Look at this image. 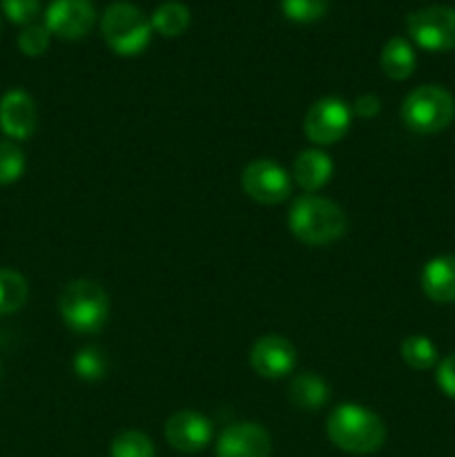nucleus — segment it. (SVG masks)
Returning <instances> with one entry per match:
<instances>
[{
	"label": "nucleus",
	"mask_w": 455,
	"mask_h": 457,
	"mask_svg": "<svg viewBox=\"0 0 455 457\" xmlns=\"http://www.w3.org/2000/svg\"><path fill=\"white\" fill-rule=\"evenodd\" d=\"M96 9L92 0H52L45 12V27L49 34L62 40H79L92 31Z\"/></svg>",
	"instance_id": "10"
},
{
	"label": "nucleus",
	"mask_w": 455,
	"mask_h": 457,
	"mask_svg": "<svg viewBox=\"0 0 455 457\" xmlns=\"http://www.w3.org/2000/svg\"><path fill=\"white\" fill-rule=\"evenodd\" d=\"M250 366L263 379L288 378L297 369V348L281 335H263L250 348Z\"/></svg>",
	"instance_id": "9"
},
{
	"label": "nucleus",
	"mask_w": 455,
	"mask_h": 457,
	"mask_svg": "<svg viewBox=\"0 0 455 457\" xmlns=\"http://www.w3.org/2000/svg\"><path fill=\"white\" fill-rule=\"evenodd\" d=\"M74 373L85 382H98L107 373V360L101 348L85 346L74 357Z\"/></svg>",
	"instance_id": "23"
},
{
	"label": "nucleus",
	"mask_w": 455,
	"mask_h": 457,
	"mask_svg": "<svg viewBox=\"0 0 455 457\" xmlns=\"http://www.w3.org/2000/svg\"><path fill=\"white\" fill-rule=\"evenodd\" d=\"M419 284L433 303H455V254H440L426 262Z\"/></svg>",
	"instance_id": "14"
},
{
	"label": "nucleus",
	"mask_w": 455,
	"mask_h": 457,
	"mask_svg": "<svg viewBox=\"0 0 455 457\" xmlns=\"http://www.w3.org/2000/svg\"><path fill=\"white\" fill-rule=\"evenodd\" d=\"M270 436L257 422L230 424L217 442V457H270Z\"/></svg>",
	"instance_id": "12"
},
{
	"label": "nucleus",
	"mask_w": 455,
	"mask_h": 457,
	"mask_svg": "<svg viewBox=\"0 0 455 457\" xmlns=\"http://www.w3.org/2000/svg\"><path fill=\"white\" fill-rule=\"evenodd\" d=\"M382 110V101H379L377 94H360L352 103V112L361 119H375Z\"/></svg>",
	"instance_id": "28"
},
{
	"label": "nucleus",
	"mask_w": 455,
	"mask_h": 457,
	"mask_svg": "<svg viewBox=\"0 0 455 457\" xmlns=\"http://www.w3.org/2000/svg\"><path fill=\"white\" fill-rule=\"evenodd\" d=\"M326 433L337 449L352 455L375 453L386 442V427L382 418L361 404H339L330 411Z\"/></svg>",
	"instance_id": "1"
},
{
	"label": "nucleus",
	"mask_w": 455,
	"mask_h": 457,
	"mask_svg": "<svg viewBox=\"0 0 455 457\" xmlns=\"http://www.w3.org/2000/svg\"><path fill=\"white\" fill-rule=\"evenodd\" d=\"M38 114H36V103L25 89H9L0 98V129L7 134L12 141H25L34 134Z\"/></svg>",
	"instance_id": "13"
},
{
	"label": "nucleus",
	"mask_w": 455,
	"mask_h": 457,
	"mask_svg": "<svg viewBox=\"0 0 455 457\" xmlns=\"http://www.w3.org/2000/svg\"><path fill=\"white\" fill-rule=\"evenodd\" d=\"M241 187L261 205H279L293 195V177L272 159H254L241 172Z\"/></svg>",
	"instance_id": "8"
},
{
	"label": "nucleus",
	"mask_w": 455,
	"mask_h": 457,
	"mask_svg": "<svg viewBox=\"0 0 455 457\" xmlns=\"http://www.w3.org/2000/svg\"><path fill=\"white\" fill-rule=\"evenodd\" d=\"M401 120L415 134H437L455 119V98L442 85H419L401 103Z\"/></svg>",
	"instance_id": "5"
},
{
	"label": "nucleus",
	"mask_w": 455,
	"mask_h": 457,
	"mask_svg": "<svg viewBox=\"0 0 455 457\" xmlns=\"http://www.w3.org/2000/svg\"><path fill=\"white\" fill-rule=\"evenodd\" d=\"M49 29L45 25H27L25 29L21 31V36H18V47H21V52L25 54V56H43L45 52H47L49 47Z\"/></svg>",
	"instance_id": "25"
},
{
	"label": "nucleus",
	"mask_w": 455,
	"mask_h": 457,
	"mask_svg": "<svg viewBox=\"0 0 455 457\" xmlns=\"http://www.w3.org/2000/svg\"><path fill=\"white\" fill-rule=\"evenodd\" d=\"M379 62H382V70L388 79L406 80L413 76L415 67H418V56H415V49L409 40L401 38V36H393L382 47Z\"/></svg>",
	"instance_id": "17"
},
{
	"label": "nucleus",
	"mask_w": 455,
	"mask_h": 457,
	"mask_svg": "<svg viewBox=\"0 0 455 457\" xmlns=\"http://www.w3.org/2000/svg\"><path fill=\"white\" fill-rule=\"evenodd\" d=\"M152 22L136 4L112 3L101 21V34L107 47L119 56H138L152 40Z\"/></svg>",
	"instance_id": "4"
},
{
	"label": "nucleus",
	"mask_w": 455,
	"mask_h": 457,
	"mask_svg": "<svg viewBox=\"0 0 455 457\" xmlns=\"http://www.w3.org/2000/svg\"><path fill=\"white\" fill-rule=\"evenodd\" d=\"M3 12L16 25H31L40 12V0H3Z\"/></svg>",
	"instance_id": "26"
},
{
	"label": "nucleus",
	"mask_w": 455,
	"mask_h": 457,
	"mask_svg": "<svg viewBox=\"0 0 455 457\" xmlns=\"http://www.w3.org/2000/svg\"><path fill=\"white\" fill-rule=\"evenodd\" d=\"M435 382L446 397L455 400V353L446 355L435 366Z\"/></svg>",
	"instance_id": "27"
},
{
	"label": "nucleus",
	"mask_w": 455,
	"mask_h": 457,
	"mask_svg": "<svg viewBox=\"0 0 455 457\" xmlns=\"http://www.w3.org/2000/svg\"><path fill=\"white\" fill-rule=\"evenodd\" d=\"M25 172V154L13 141H0V186L16 183Z\"/></svg>",
	"instance_id": "24"
},
{
	"label": "nucleus",
	"mask_w": 455,
	"mask_h": 457,
	"mask_svg": "<svg viewBox=\"0 0 455 457\" xmlns=\"http://www.w3.org/2000/svg\"><path fill=\"white\" fill-rule=\"evenodd\" d=\"M400 355L413 370H431L437 366L440 355H437V346L426 337V335H409L401 339Z\"/></svg>",
	"instance_id": "19"
},
{
	"label": "nucleus",
	"mask_w": 455,
	"mask_h": 457,
	"mask_svg": "<svg viewBox=\"0 0 455 457\" xmlns=\"http://www.w3.org/2000/svg\"><path fill=\"white\" fill-rule=\"evenodd\" d=\"M29 295L27 279L18 270L0 268V315H12L21 311Z\"/></svg>",
	"instance_id": "20"
},
{
	"label": "nucleus",
	"mask_w": 455,
	"mask_h": 457,
	"mask_svg": "<svg viewBox=\"0 0 455 457\" xmlns=\"http://www.w3.org/2000/svg\"><path fill=\"white\" fill-rule=\"evenodd\" d=\"M281 13L290 22L297 25H310L321 21L328 12V0H279Z\"/></svg>",
	"instance_id": "22"
},
{
	"label": "nucleus",
	"mask_w": 455,
	"mask_h": 457,
	"mask_svg": "<svg viewBox=\"0 0 455 457\" xmlns=\"http://www.w3.org/2000/svg\"><path fill=\"white\" fill-rule=\"evenodd\" d=\"M333 170L335 165L330 161V156L326 152L312 147V150H303L294 159L293 179L306 195H315L317 190H321L330 181Z\"/></svg>",
	"instance_id": "15"
},
{
	"label": "nucleus",
	"mask_w": 455,
	"mask_h": 457,
	"mask_svg": "<svg viewBox=\"0 0 455 457\" xmlns=\"http://www.w3.org/2000/svg\"><path fill=\"white\" fill-rule=\"evenodd\" d=\"M288 400L294 409L299 411H319L321 406L328 404L330 388L321 378L312 373H299L294 375L293 382L288 386Z\"/></svg>",
	"instance_id": "16"
},
{
	"label": "nucleus",
	"mask_w": 455,
	"mask_h": 457,
	"mask_svg": "<svg viewBox=\"0 0 455 457\" xmlns=\"http://www.w3.org/2000/svg\"><path fill=\"white\" fill-rule=\"evenodd\" d=\"M165 440L181 453H199L212 440V422L199 411H177L165 422Z\"/></svg>",
	"instance_id": "11"
},
{
	"label": "nucleus",
	"mask_w": 455,
	"mask_h": 457,
	"mask_svg": "<svg viewBox=\"0 0 455 457\" xmlns=\"http://www.w3.org/2000/svg\"><path fill=\"white\" fill-rule=\"evenodd\" d=\"M406 29L426 52H453L455 49V9L446 4L418 9L406 18Z\"/></svg>",
	"instance_id": "6"
},
{
	"label": "nucleus",
	"mask_w": 455,
	"mask_h": 457,
	"mask_svg": "<svg viewBox=\"0 0 455 457\" xmlns=\"http://www.w3.org/2000/svg\"><path fill=\"white\" fill-rule=\"evenodd\" d=\"M288 228L306 245H328L348 230V217L339 204L319 195H303L288 212Z\"/></svg>",
	"instance_id": "2"
},
{
	"label": "nucleus",
	"mask_w": 455,
	"mask_h": 457,
	"mask_svg": "<svg viewBox=\"0 0 455 457\" xmlns=\"http://www.w3.org/2000/svg\"><path fill=\"white\" fill-rule=\"evenodd\" d=\"M112 457H156V449L150 437L141 431H120L112 440Z\"/></svg>",
	"instance_id": "21"
},
{
	"label": "nucleus",
	"mask_w": 455,
	"mask_h": 457,
	"mask_svg": "<svg viewBox=\"0 0 455 457\" xmlns=\"http://www.w3.org/2000/svg\"><path fill=\"white\" fill-rule=\"evenodd\" d=\"M352 110L343 98L324 96L310 105L303 119L306 138L315 145H335L351 129Z\"/></svg>",
	"instance_id": "7"
},
{
	"label": "nucleus",
	"mask_w": 455,
	"mask_h": 457,
	"mask_svg": "<svg viewBox=\"0 0 455 457\" xmlns=\"http://www.w3.org/2000/svg\"><path fill=\"white\" fill-rule=\"evenodd\" d=\"M152 29L159 31L165 38H177L187 31L192 22V13L187 9V4L178 3V0H168L161 7H156V12L150 18Z\"/></svg>",
	"instance_id": "18"
},
{
	"label": "nucleus",
	"mask_w": 455,
	"mask_h": 457,
	"mask_svg": "<svg viewBox=\"0 0 455 457\" xmlns=\"http://www.w3.org/2000/svg\"><path fill=\"white\" fill-rule=\"evenodd\" d=\"M62 324L79 335H94L110 317V297L98 281L74 279L58 299Z\"/></svg>",
	"instance_id": "3"
}]
</instances>
